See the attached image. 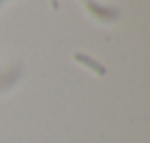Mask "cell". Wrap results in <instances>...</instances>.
Returning <instances> with one entry per match:
<instances>
[{
    "label": "cell",
    "mask_w": 150,
    "mask_h": 143,
    "mask_svg": "<svg viewBox=\"0 0 150 143\" xmlns=\"http://www.w3.org/2000/svg\"><path fill=\"white\" fill-rule=\"evenodd\" d=\"M74 59H76L78 63H82V65H86L88 69H91L93 73H97L99 77H103V74H106V69L101 65V63H97L95 59H91V57H88L86 54H74Z\"/></svg>",
    "instance_id": "6da1fadb"
},
{
    "label": "cell",
    "mask_w": 150,
    "mask_h": 143,
    "mask_svg": "<svg viewBox=\"0 0 150 143\" xmlns=\"http://www.w3.org/2000/svg\"><path fill=\"white\" fill-rule=\"evenodd\" d=\"M88 8H89V10H91L99 19H103V21H112V19H116V17H118V11H116V10L101 8V6H97L95 2H91V0H88Z\"/></svg>",
    "instance_id": "7a4b0ae2"
},
{
    "label": "cell",
    "mask_w": 150,
    "mask_h": 143,
    "mask_svg": "<svg viewBox=\"0 0 150 143\" xmlns=\"http://www.w3.org/2000/svg\"><path fill=\"white\" fill-rule=\"evenodd\" d=\"M21 74V67H15V69H8L6 73L0 77V90L4 88H10L11 84H13L15 80H17V77Z\"/></svg>",
    "instance_id": "3957f363"
}]
</instances>
